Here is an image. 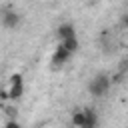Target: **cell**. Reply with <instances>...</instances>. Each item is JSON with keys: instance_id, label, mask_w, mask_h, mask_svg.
Returning <instances> with one entry per match:
<instances>
[{"instance_id": "obj_1", "label": "cell", "mask_w": 128, "mask_h": 128, "mask_svg": "<svg viewBox=\"0 0 128 128\" xmlns=\"http://www.w3.org/2000/svg\"><path fill=\"white\" fill-rule=\"evenodd\" d=\"M108 86H110V80H108L106 76H98V78H94V80L90 82V92H92L94 96H102V94H106Z\"/></svg>"}, {"instance_id": "obj_2", "label": "cell", "mask_w": 128, "mask_h": 128, "mask_svg": "<svg viewBox=\"0 0 128 128\" xmlns=\"http://www.w3.org/2000/svg\"><path fill=\"white\" fill-rule=\"evenodd\" d=\"M74 122L78 128H94L96 126V116L92 112H80L74 116Z\"/></svg>"}, {"instance_id": "obj_3", "label": "cell", "mask_w": 128, "mask_h": 128, "mask_svg": "<svg viewBox=\"0 0 128 128\" xmlns=\"http://www.w3.org/2000/svg\"><path fill=\"white\" fill-rule=\"evenodd\" d=\"M20 94H22V80H20V76H14L10 96H12V98H20Z\"/></svg>"}, {"instance_id": "obj_4", "label": "cell", "mask_w": 128, "mask_h": 128, "mask_svg": "<svg viewBox=\"0 0 128 128\" xmlns=\"http://www.w3.org/2000/svg\"><path fill=\"white\" fill-rule=\"evenodd\" d=\"M2 22H4L6 26H16V24H18V16H16L14 12H8V14H4Z\"/></svg>"}, {"instance_id": "obj_5", "label": "cell", "mask_w": 128, "mask_h": 128, "mask_svg": "<svg viewBox=\"0 0 128 128\" xmlns=\"http://www.w3.org/2000/svg\"><path fill=\"white\" fill-rule=\"evenodd\" d=\"M6 128H20V126H18V124L12 120V122H8V124H6Z\"/></svg>"}]
</instances>
